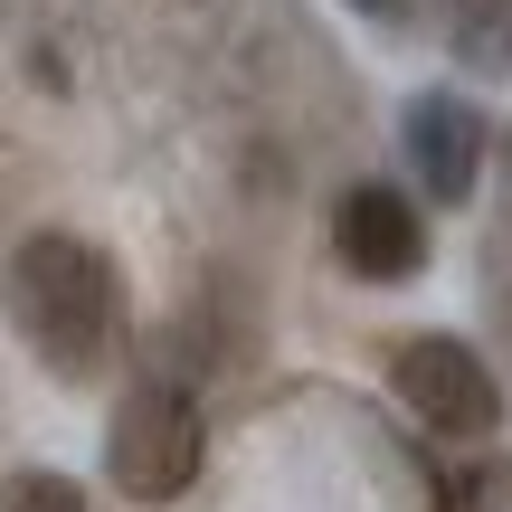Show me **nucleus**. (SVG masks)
Masks as SVG:
<instances>
[{
	"instance_id": "1",
	"label": "nucleus",
	"mask_w": 512,
	"mask_h": 512,
	"mask_svg": "<svg viewBox=\"0 0 512 512\" xmlns=\"http://www.w3.org/2000/svg\"><path fill=\"white\" fill-rule=\"evenodd\" d=\"M10 323L57 380H95L114 361V342H124V275H114V256L67 238V228L29 238L10 256Z\"/></svg>"
},
{
	"instance_id": "2",
	"label": "nucleus",
	"mask_w": 512,
	"mask_h": 512,
	"mask_svg": "<svg viewBox=\"0 0 512 512\" xmlns=\"http://www.w3.org/2000/svg\"><path fill=\"white\" fill-rule=\"evenodd\" d=\"M200 399H190L181 370H143V380L124 389V408H114V437H105V465L114 484H124L133 503H171L200 484Z\"/></svg>"
},
{
	"instance_id": "3",
	"label": "nucleus",
	"mask_w": 512,
	"mask_h": 512,
	"mask_svg": "<svg viewBox=\"0 0 512 512\" xmlns=\"http://www.w3.org/2000/svg\"><path fill=\"white\" fill-rule=\"evenodd\" d=\"M389 389L408 399V418H418L427 437L484 446V437L503 427L494 370H484V351L456 342V332H408V342H389Z\"/></svg>"
},
{
	"instance_id": "4",
	"label": "nucleus",
	"mask_w": 512,
	"mask_h": 512,
	"mask_svg": "<svg viewBox=\"0 0 512 512\" xmlns=\"http://www.w3.org/2000/svg\"><path fill=\"white\" fill-rule=\"evenodd\" d=\"M332 256H342L351 275H370V285H408V275L427 266V209L408 200V190H389V181L342 190V209H332Z\"/></svg>"
},
{
	"instance_id": "5",
	"label": "nucleus",
	"mask_w": 512,
	"mask_h": 512,
	"mask_svg": "<svg viewBox=\"0 0 512 512\" xmlns=\"http://www.w3.org/2000/svg\"><path fill=\"white\" fill-rule=\"evenodd\" d=\"M399 133H408V162H418V181H427V209L475 200V171H484V114L465 105V95H408Z\"/></svg>"
},
{
	"instance_id": "6",
	"label": "nucleus",
	"mask_w": 512,
	"mask_h": 512,
	"mask_svg": "<svg viewBox=\"0 0 512 512\" xmlns=\"http://www.w3.org/2000/svg\"><path fill=\"white\" fill-rule=\"evenodd\" d=\"M437 19L465 57H503V0H437Z\"/></svg>"
},
{
	"instance_id": "7",
	"label": "nucleus",
	"mask_w": 512,
	"mask_h": 512,
	"mask_svg": "<svg viewBox=\"0 0 512 512\" xmlns=\"http://www.w3.org/2000/svg\"><path fill=\"white\" fill-rule=\"evenodd\" d=\"M0 512H86V494L67 475H10L0 484Z\"/></svg>"
},
{
	"instance_id": "8",
	"label": "nucleus",
	"mask_w": 512,
	"mask_h": 512,
	"mask_svg": "<svg viewBox=\"0 0 512 512\" xmlns=\"http://www.w3.org/2000/svg\"><path fill=\"white\" fill-rule=\"evenodd\" d=\"M361 10H370V19H408V0H361Z\"/></svg>"
}]
</instances>
